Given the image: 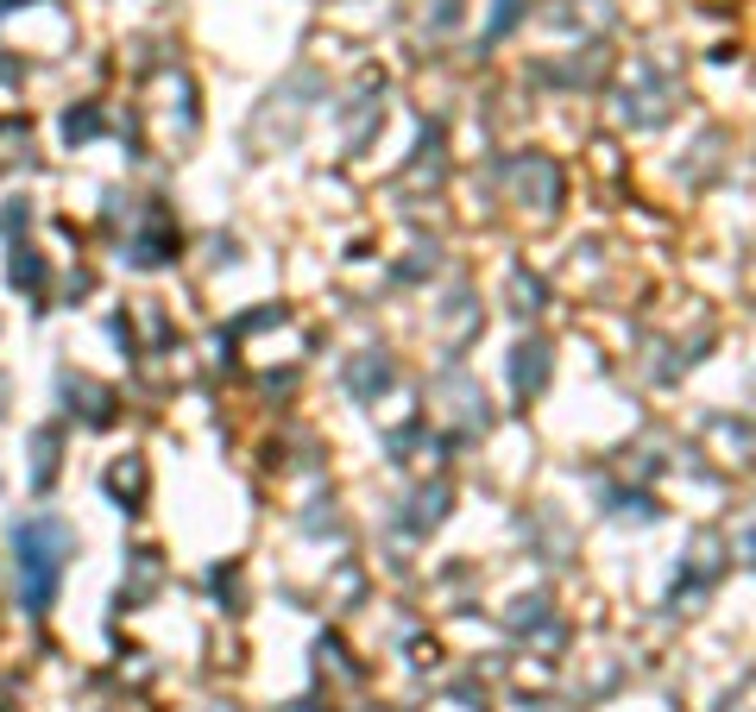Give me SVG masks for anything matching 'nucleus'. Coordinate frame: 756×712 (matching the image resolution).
I'll return each mask as SVG.
<instances>
[{"label": "nucleus", "mask_w": 756, "mask_h": 712, "mask_svg": "<svg viewBox=\"0 0 756 712\" xmlns=\"http://www.w3.org/2000/svg\"><path fill=\"white\" fill-rule=\"evenodd\" d=\"M63 549H70V536H63L58 523H44V518L20 523V574H26V605H32V612H44L51 593H58Z\"/></svg>", "instance_id": "1"}]
</instances>
